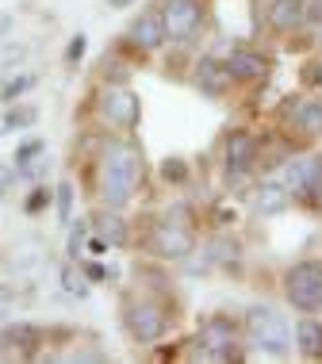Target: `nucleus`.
Listing matches in <instances>:
<instances>
[{
  "label": "nucleus",
  "instance_id": "1",
  "mask_svg": "<svg viewBox=\"0 0 322 364\" xmlns=\"http://www.w3.org/2000/svg\"><path fill=\"white\" fill-rule=\"evenodd\" d=\"M142 184V150L131 139H107L96 161V200L123 211Z\"/></svg>",
  "mask_w": 322,
  "mask_h": 364
},
{
  "label": "nucleus",
  "instance_id": "2",
  "mask_svg": "<svg viewBox=\"0 0 322 364\" xmlns=\"http://www.w3.org/2000/svg\"><path fill=\"white\" fill-rule=\"evenodd\" d=\"M246 346L257 349L261 357H291V326L288 318L269 303H253L246 311Z\"/></svg>",
  "mask_w": 322,
  "mask_h": 364
},
{
  "label": "nucleus",
  "instance_id": "3",
  "mask_svg": "<svg viewBox=\"0 0 322 364\" xmlns=\"http://www.w3.org/2000/svg\"><path fill=\"white\" fill-rule=\"evenodd\" d=\"M284 299L299 314L322 311V261H299L284 272Z\"/></svg>",
  "mask_w": 322,
  "mask_h": 364
},
{
  "label": "nucleus",
  "instance_id": "4",
  "mask_svg": "<svg viewBox=\"0 0 322 364\" xmlns=\"http://www.w3.org/2000/svg\"><path fill=\"white\" fill-rule=\"evenodd\" d=\"M169 322H173V314L158 299H131L123 307V326L131 333V341H139V346L161 341L169 333Z\"/></svg>",
  "mask_w": 322,
  "mask_h": 364
},
{
  "label": "nucleus",
  "instance_id": "5",
  "mask_svg": "<svg viewBox=\"0 0 322 364\" xmlns=\"http://www.w3.org/2000/svg\"><path fill=\"white\" fill-rule=\"evenodd\" d=\"M96 115H100L107 127L131 134L134 127H139V119H142V104L123 81H115V85L100 88V96H96Z\"/></svg>",
  "mask_w": 322,
  "mask_h": 364
},
{
  "label": "nucleus",
  "instance_id": "6",
  "mask_svg": "<svg viewBox=\"0 0 322 364\" xmlns=\"http://www.w3.org/2000/svg\"><path fill=\"white\" fill-rule=\"evenodd\" d=\"M208 4L203 0H161V19H165V43L184 46L196 38V31L203 27Z\"/></svg>",
  "mask_w": 322,
  "mask_h": 364
},
{
  "label": "nucleus",
  "instance_id": "7",
  "mask_svg": "<svg viewBox=\"0 0 322 364\" xmlns=\"http://www.w3.org/2000/svg\"><path fill=\"white\" fill-rule=\"evenodd\" d=\"M146 245H150V253L161 257V261H184V257L196 253V234H192L184 223H173L169 215H165L161 223H154L150 242Z\"/></svg>",
  "mask_w": 322,
  "mask_h": 364
},
{
  "label": "nucleus",
  "instance_id": "8",
  "mask_svg": "<svg viewBox=\"0 0 322 364\" xmlns=\"http://www.w3.org/2000/svg\"><path fill=\"white\" fill-rule=\"evenodd\" d=\"M196 346H200V357H208V360H230L234 357V346H238V330H234L230 318L211 314V318L200 322Z\"/></svg>",
  "mask_w": 322,
  "mask_h": 364
},
{
  "label": "nucleus",
  "instance_id": "9",
  "mask_svg": "<svg viewBox=\"0 0 322 364\" xmlns=\"http://www.w3.org/2000/svg\"><path fill=\"white\" fill-rule=\"evenodd\" d=\"M127 43H131L134 50H142V54L158 50V46L165 43V19H161V4L142 8V12L131 19V27H127Z\"/></svg>",
  "mask_w": 322,
  "mask_h": 364
},
{
  "label": "nucleus",
  "instance_id": "10",
  "mask_svg": "<svg viewBox=\"0 0 322 364\" xmlns=\"http://www.w3.org/2000/svg\"><path fill=\"white\" fill-rule=\"evenodd\" d=\"M222 161H227V176H242L257 161V139L249 131H230L222 142Z\"/></svg>",
  "mask_w": 322,
  "mask_h": 364
},
{
  "label": "nucleus",
  "instance_id": "11",
  "mask_svg": "<svg viewBox=\"0 0 322 364\" xmlns=\"http://www.w3.org/2000/svg\"><path fill=\"white\" fill-rule=\"evenodd\" d=\"M265 19L277 35H291L307 23V0H269Z\"/></svg>",
  "mask_w": 322,
  "mask_h": 364
},
{
  "label": "nucleus",
  "instance_id": "12",
  "mask_svg": "<svg viewBox=\"0 0 322 364\" xmlns=\"http://www.w3.org/2000/svg\"><path fill=\"white\" fill-rule=\"evenodd\" d=\"M230 81H234V77L227 73V65L215 62V58H200L196 73H192V85H196L200 92H208V96H222L230 88Z\"/></svg>",
  "mask_w": 322,
  "mask_h": 364
},
{
  "label": "nucleus",
  "instance_id": "13",
  "mask_svg": "<svg viewBox=\"0 0 322 364\" xmlns=\"http://www.w3.org/2000/svg\"><path fill=\"white\" fill-rule=\"evenodd\" d=\"M227 73L234 77V81H261V77L269 73V62L261 54H253V50H234L227 54Z\"/></svg>",
  "mask_w": 322,
  "mask_h": 364
},
{
  "label": "nucleus",
  "instance_id": "14",
  "mask_svg": "<svg viewBox=\"0 0 322 364\" xmlns=\"http://www.w3.org/2000/svg\"><path fill=\"white\" fill-rule=\"evenodd\" d=\"M288 203H291V192L280 181H265L253 192V215H280L288 211Z\"/></svg>",
  "mask_w": 322,
  "mask_h": 364
},
{
  "label": "nucleus",
  "instance_id": "15",
  "mask_svg": "<svg viewBox=\"0 0 322 364\" xmlns=\"http://www.w3.org/2000/svg\"><path fill=\"white\" fill-rule=\"evenodd\" d=\"M0 341H4L8 349H19V353H27V357H35V349L43 346V330L31 326V322H16V326H4Z\"/></svg>",
  "mask_w": 322,
  "mask_h": 364
},
{
  "label": "nucleus",
  "instance_id": "16",
  "mask_svg": "<svg viewBox=\"0 0 322 364\" xmlns=\"http://www.w3.org/2000/svg\"><path fill=\"white\" fill-rule=\"evenodd\" d=\"M96 238H104L107 245H127V219L115 208H100V219L92 223Z\"/></svg>",
  "mask_w": 322,
  "mask_h": 364
},
{
  "label": "nucleus",
  "instance_id": "17",
  "mask_svg": "<svg viewBox=\"0 0 322 364\" xmlns=\"http://www.w3.org/2000/svg\"><path fill=\"white\" fill-rule=\"evenodd\" d=\"M296 349H299V357H307V360H318L322 357V322L318 318H299V326H296Z\"/></svg>",
  "mask_w": 322,
  "mask_h": 364
},
{
  "label": "nucleus",
  "instance_id": "18",
  "mask_svg": "<svg viewBox=\"0 0 322 364\" xmlns=\"http://www.w3.org/2000/svg\"><path fill=\"white\" fill-rule=\"evenodd\" d=\"M296 127L311 139H322V100H299L296 104Z\"/></svg>",
  "mask_w": 322,
  "mask_h": 364
},
{
  "label": "nucleus",
  "instance_id": "19",
  "mask_svg": "<svg viewBox=\"0 0 322 364\" xmlns=\"http://www.w3.org/2000/svg\"><path fill=\"white\" fill-rule=\"evenodd\" d=\"M311 169H315V157L291 161V165H284V173H280V184H284L291 196H299V192L307 188V181H311Z\"/></svg>",
  "mask_w": 322,
  "mask_h": 364
},
{
  "label": "nucleus",
  "instance_id": "20",
  "mask_svg": "<svg viewBox=\"0 0 322 364\" xmlns=\"http://www.w3.org/2000/svg\"><path fill=\"white\" fill-rule=\"evenodd\" d=\"M27 54H31V50H27V43H19V38H0V77L23 70Z\"/></svg>",
  "mask_w": 322,
  "mask_h": 364
},
{
  "label": "nucleus",
  "instance_id": "21",
  "mask_svg": "<svg viewBox=\"0 0 322 364\" xmlns=\"http://www.w3.org/2000/svg\"><path fill=\"white\" fill-rule=\"evenodd\" d=\"M35 81H38L35 73H16V77H8L4 88H0V100H4V104H16L19 96L27 92V88H35Z\"/></svg>",
  "mask_w": 322,
  "mask_h": 364
},
{
  "label": "nucleus",
  "instance_id": "22",
  "mask_svg": "<svg viewBox=\"0 0 322 364\" xmlns=\"http://www.w3.org/2000/svg\"><path fill=\"white\" fill-rule=\"evenodd\" d=\"M38 123V107L35 104H19L4 115V131H23V127H35Z\"/></svg>",
  "mask_w": 322,
  "mask_h": 364
},
{
  "label": "nucleus",
  "instance_id": "23",
  "mask_svg": "<svg viewBox=\"0 0 322 364\" xmlns=\"http://www.w3.org/2000/svg\"><path fill=\"white\" fill-rule=\"evenodd\" d=\"M62 288H65V295H77V299H85V295H89V277H85V272L70 261V264L62 269Z\"/></svg>",
  "mask_w": 322,
  "mask_h": 364
},
{
  "label": "nucleus",
  "instance_id": "24",
  "mask_svg": "<svg viewBox=\"0 0 322 364\" xmlns=\"http://www.w3.org/2000/svg\"><path fill=\"white\" fill-rule=\"evenodd\" d=\"M43 154H46V142H43V139H27V142L12 154V173L23 169V165H31V161H38Z\"/></svg>",
  "mask_w": 322,
  "mask_h": 364
},
{
  "label": "nucleus",
  "instance_id": "25",
  "mask_svg": "<svg viewBox=\"0 0 322 364\" xmlns=\"http://www.w3.org/2000/svg\"><path fill=\"white\" fill-rule=\"evenodd\" d=\"M208 257L211 261H238V253H242V245L238 242H234V238H215L211 245H208Z\"/></svg>",
  "mask_w": 322,
  "mask_h": 364
},
{
  "label": "nucleus",
  "instance_id": "26",
  "mask_svg": "<svg viewBox=\"0 0 322 364\" xmlns=\"http://www.w3.org/2000/svg\"><path fill=\"white\" fill-rule=\"evenodd\" d=\"M85 238H89V223H85V219H77V226H70V242H65V253H70V261L81 257Z\"/></svg>",
  "mask_w": 322,
  "mask_h": 364
},
{
  "label": "nucleus",
  "instance_id": "27",
  "mask_svg": "<svg viewBox=\"0 0 322 364\" xmlns=\"http://www.w3.org/2000/svg\"><path fill=\"white\" fill-rule=\"evenodd\" d=\"M50 188H46V184H35V192L31 196H27V203H23V211L27 215H38V211H43V208H50Z\"/></svg>",
  "mask_w": 322,
  "mask_h": 364
},
{
  "label": "nucleus",
  "instance_id": "28",
  "mask_svg": "<svg viewBox=\"0 0 322 364\" xmlns=\"http://www.w3.org/2000/svg\"><path fill=\"white\" fill-rule=\"evenodd\" d=\"M70 208H73V184L62 181V184H58V215H62V223H73Z\"/></svg>",
  "mask_w": 322,
  "mask_h": 364
},
{
  "label": "nucleus",
  "instance_id": "29",
  "mask_svg": "<svg viewBox=\"0 0 322 364\" xmlns=\"http://www.w3.org/2000/svg\"><path fill=\"white\" fill-rule=\"evenodd\" d=\"M161 176H165V181H173V184H181L184 176H188V169H184V161H181V157H165Z\"/></svg>",
  "mask_w": 322,
  "mask_h": 364
},
{
  "label": "nucleus",
  "instance_id": "30",
  "mask_svg": "<svg viewBox=\"0 0 322 364\" xmlns=\"http://www.w3.org/2000/svg\"><path fill=\"white\" fill-rule=\"evenodd\" d=\"M16 303H19V288H16L12 280H0V314L12 311Z\"/></svg>",
  "mask_w": 322,
  "mask_h": 364
},
{
  "label": "nucleus",
  "instance_id": "31",
  "mask_svg": "<svg viewBox=\"0 0 322 364\" xmlns=\"http://www.w3.org/2000/svg\"><path fill=\"white\" fill-rule=\"evenodd\" d=\"M85 50H89V38H85V35H73V38H70V46H65V62L77 65V62L85 58Z\"/></svg>",
  "mask_w": 322,
  "mask_h": 364
},
{
  "label": "nucleus",
  "instance_id": "32",
  "mask_svg": "<svg viewBox=\"0 0 322 364\" xmlns=\"http://www.w3.org/2000/svg\"><path fill=\"white\" fill-rule=\"evenodd\" d=\"M81 272H85V277H89L92 284H100V280H107V269H104V264H81Z\"/></svg>",
  "mask_w": 322,
  "mask_h": 364
},
{
  "label": "nucleus",
  "instance_id": "33",
  "mask_svg": "<svg viewBox=\"0 0 322 364\" xmlns=\"http://www.w3.org/2000/svg\"><path fill=\"white\" fill-rule=\"evenodd\" d=\"M107 250H112V245H107L104 238H96V234H92V238H89V253H92V257H104Z\"/></svg>",
  "mask_w": 322,
  "mask_h": 364
},
{
  "label": "nucleus",
  "instance_id": "34",
  "mask_svg": "<svg viewBox=\"0 0 322 364\" xmlns=\"http://www.w3.org/2000/svg\"><path fill=\"white\" fill-rule=\"evenodd\" d=\"M12 165H0V200H4V192H8V184H12Z\"/></svg>",
  "mask_w": 322,
  "mask_h": 364
},
{
  "label": "nucleus",
  "instance_id": "35",
  "mask_svg": "<svg viewBox=\"0 0 322 364\" xmlns=\"http://www.w3.org/2000/svg\"><path fill=\"white\" fill-rule=\"evenodd\" d=\"M307 19L311 23H322V0H307Z\"/></svg>",
  "mask_w": 322,
  "mask_h": 364
},
{
  "label": "nucleus",
  "instance_id": "36",
  "mask_svg": "<svg viewBox=\"0 0 322 364\" xmlns=\"http://www.w3.org/2000/svg\"><path fill=\"white\" fill-rule=\"evenodd\" d=\"M12 27H16V19L8 16V12H0V38H8V35H12Z\"/></svg>",
  "mask_w": 322,
  "mask_h": 364
},
{
  "label": "nucleus",
  "instance_id": "37",
  "mask_svg": "<svg viewBox=\"0 0 322 364\" xmlns=\"http://www.w3.org/2000/svg\"><path fill=\"white\" fill-rule=\"evenodd\" d=\"M112 8H127V4H134V0H107Z\"/></svg>",
  "mask_w": 322,
  "mask_h": 364
},
{
  "label": "nucleus",
  "instance_id": "38",
  "mask_svg": "<svg viewBox=\"0 0 322 364\" xmlns=\"http://www.w3.org/2000/svg\"><path fill=\"white\" fill-rule=\"evenodd\" d=\"M315 85H318V88H322V62H318V65H315Z\"/></svg>",
  "mask_w": 322,
  "mask_h": 364
},
{
  "label": "nucleus",
  "instance_id": "39",
  "mask_svg": "<svg viewBox=\"0 0 322 364\" xmlns=\"http://www.w3.org/2000/svg\"><path fill=\"white\" fill-rule=\"evenodd\" d=\"M318 50H322V23H318Z\"/></svg>",
  "mask_w": 322,
  "mask_h": 364
},
{
  "label": "nucleus",
  "instance_id": "40",
  "mask_svg": "<svg viewBox=\"0 0 322 364\" xmlns=\"http://www.w3.org/2000/svg\"><path fill=\"white\" fill-rule=\"evenodd\" d=\"M0 134H4V119H0Z\"/></svg>",
  "mask_w": 322,
  "mask_h": 364
}]
</instances>
